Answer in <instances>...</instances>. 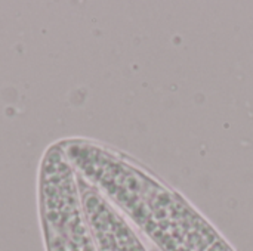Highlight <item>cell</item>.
<instances>
[{"label":"cell","mask_w":253,"mask_h":251,"mask_svg":"<svg viewBox=\"0 0 253 251\" xmlns=\"http://www.w3.org/2000/svg\"><path fill=\"white\" fill-rule=\"evenodd\" d=\"M61 148L76 173L162 251H234L182 197L117 154L84 141Z\"/></svg>","instance_id":"6da1fadb"},{"label":"cell","mask_w":253,"mask_h":251,"mask_svg":"<svg viewBox=\"0 0 253 251\" xmlns=\"http://www.w3.org/2000/svg\"><path fill=\"white\" fill-rule=\"evenodd\" d=\"M39 212L46 251H98L83 212L77 173L59 143L42 158Z\"/></svg>","instance_id":"7a4b0ae2"},{"label":"cell","mask_w":253,"mask_h":251,"mask_svg":"<svg viewBox=\"0 0 253 251\" xmlns=\"http://www.w3.org/2000/svg\"><path fill=\"white\" fill-rule=\"evenodd\" d=\"M86 219L98 251H147L127 220L108 201L89 204Z\"/></svg>","instance_id":"3957f363"}]
</instances>
